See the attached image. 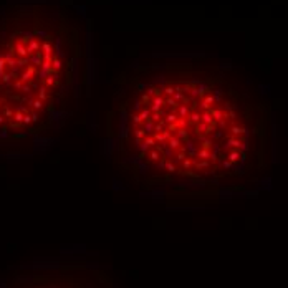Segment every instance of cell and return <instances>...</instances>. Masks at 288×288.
Instances as JSON below:
<instances>
[{
	"instance_id": "3",
	"label": "cell",
	"mask_w": 288,
	"mask_h": 288,
	"mask_svg": "<svg viewBox=\"0 0 288 288\" xmlns=\"http://www.w3.org/2000/svg\"><path fill=\"white\" fill-rule=\"evenodd\" d=\"M189 121H190V123H194V124H199V123H200V113H199V111L190 113V114H189Z\"/></svg>"
},
{
	"instance_id": "4",
	"label": "cell",
	"mask_w": 288,
	"mask_h": 288,
	"mask_svg": "<svg viewBox=\"0 0 288 288\" xmlns=\"http://www.w3.org/2000/svg\"><path fill=\"white\" fill-rule=\"evenodd\" d=\"M196 156L199 157V159H210V149H200V151H199Z\"/></svg>"
},
{
	"instance_id": "1",
	"label": "cell",
	"mask_w": 288,
	"mask_h": 288,
	"mask_svg": "<svg viewBox=\"0 0 288 288\" xmlns=\"http://www.w3.org/2000/svg\"><path fill=\"white\" fill-rule=\"evenodd\" d=\"M200 121H202V123H205V124H215V121H214L212 114H210V109H209V111L200 113Z\"/></svg>"
},
{
	"instance_id": "2",
	"label": "cell",
	"mask_w": 288,
	"mask_h": 288,
	"mask_svg": "<svg viewBox=\"0 0 288 288\" xmlns=\"http://www.w3.org/2000/svg\"><path fill=\"white\" fill-rule=\"evenodd\" d=\"M240 151H238V149H235V151H232V152H229V156H227V157H229V161L230 162H232V164H234V162H237L238 159H240Z\"/></svg>"
},
{
	"instance_id": "6",
	"label": "cell",
	"mask_w": 288,
	"mask_h": 288,
	"mask_svg": "<svg viewBox=\"0 0 288 288\" xmlns=\"http://www.w3.org/2000/svg\"><path fill=\"white\" fill-rule=\"evenodd\" d=\"M222 166H224L225 169H229V167H232V162H230L229 159H227V161H224V162H222Z\"/></svg>"
},
{
	"instance_id": "5",
	"label": "cell",
	"mask_w": 288,
	"mask_h": 288,
	"mask_svg": "<svg viewBox=\"0 0 288 288\" xmlns=\"http://www.w3.org/2000/svg\"><path fill=\"white\" fill-rule=\"evenodd\" d=\"M224 136V133H222V129H215V133L212 134V137L214 139H219V137H222Z\"/></svg>"
}]
</instances>
